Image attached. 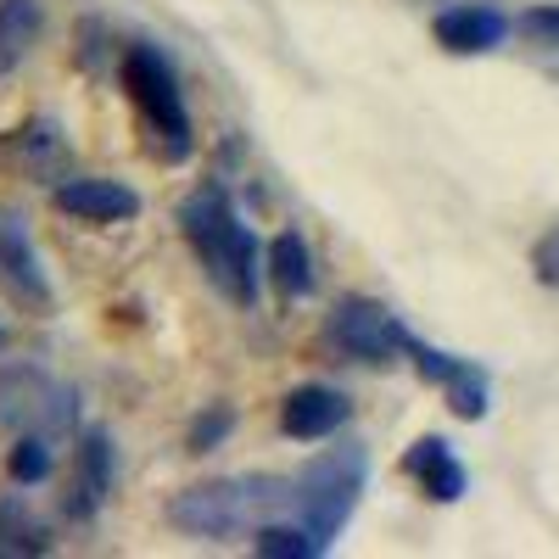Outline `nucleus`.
<instances>
[{"label": "nucleus", "instance_id": "obj_15", "mask_svg": "<svg viewBox=\"0 0 559 559\" xmlns=\"http://www.w3.org/2000/svg\"><path fill=\"white\" fill-rule=\"evenodd\" d=\"M51 548V526L28 515L23 492L0 498V554H45Z\"/></svg>", "mask_w": 559, "mask_h": 559}, {"label": "nucleus", "instance_id": "obj_11", "mask_svg": "<svg viewBox=\"0 0 559 559\" xmlns=\"http://www.w3.org/2000/svg\"><path fill=\"white\" fill-rule=\"evenodd\" d=\"M347 419H353V403L336 386H297L280 403V431L292 442H324V437H336Z\"/></svg>", "mask_w": 559, "mask_h": 559}, {"label": "nucleus", "instance_id": "obj_21", "mask_svg": "<svg viewBox=\"0 0 559 559\" xmlns=\"http://www.w3.org/2000/svg\"><path fill=\"white\" fill-rule=\"evenodd\" d=\"M7 342H12V336H7V324H0V353H7Z\"/></svg>", "mask_w": 559, "mask_h": 559}, {"label": "nucleus", "instance_id": "obj_4", "mask_svg": "<svg viewBox=\"0 0 559 559\" xmlns=\"http://www.w3.org/2000/svg\"><path fill=\"white\" fill-rule=\"evenodd\" d=\"M292 481H297V521L319 537V548H331L342 537V526L353 521L364 487H369V448L336 442L319 459H308Z\"/></svg>", "mask_w": 559, "mask_h": 559}, {"label": "nucleus", "instance_id": "obj_16", "mask_svg": "<svg viewBox=\"0 0 559 559\" xmlns=\"http://www.w3.org/2000/svg\"><path fill=\"white\" fill-rule=\"evenodd\" d=\"M252 548H258L263 559H319V554H324V548H319V537H313L297 515L258 526V532H252Z\"/></svg>", "mask_w": 559, "mask_h": 559}, {"label": "nucleus", "instance_id": "obj_2", "mask_svg": "<svg viewBox=\"0 0 559 559\" xmlns=\"http://www.w3.org/2000/svg\"><path fill=\"white\" fill-rule=\"evenodd\" d=\"M286 515H297L292 476H224V481H202L168 498V526L202 543H236Z\"/></svg>", "mask_w": 559, "mask_h": 559}, {"label": "nucleus", "instance_id": "obj_10", "mask_svg": "<svg viewBox=\"0 0 559 559\" xmlns=\"http://www.w3.org/2000/svg\"><path fill=\"white\" fill-rule=\"evenodd\" d=\"M509 23L498 7H481V0H471V7H448V12H437V23H431V34H437V45L448 57H492L498 45L509 39Z\"/></svg>", "mask_w": 559, "mask_h": 559}, {"label": "nucleus", "instance_id": "obj_17", "mask_svg": "<svg viewBox=\"0 0 559 559\" xmlns=\"http://www.w3.org/2000/svg\"><path fill=\"white\" fill-rule=\"evenodd\" d=\"M7 476H12L17 487H39L45 476H51V442H45V437H12Z\"/></svg>", "mask_w": 559, "mask_h": 559}, {"label": "nucleus", "instance_id": "obj_6", "mask_svg": "<svg viewBox=\"0 0 559 559\" xmlns=\"http://www.w3.org/2000/svg\"><path fill=\"white\" fill-rule=\"evenodd\" d=\"M331 342L347 353V358H358V364H397V358H408V347H414V336H408V324L386 308V302H376V297H342L336 308H331Z\"/></svg>", "mask_w": 559, "mask_h": 559}, {"label": "nucleus", "instance_id": "obj_9", "mask_svg": "<svg viewBox=\"0 0 559 559\" xmlns=\"http://www.w3.org/2000/svg\"><path fill=\"white\" fill-rule=\"evenodd\" d=\"M51 207L79 218V224H129L140 218V191H129L123 179H62L57 191H51Z\"/></svg>", "mask_w": 559, "mask_h": 559}, {"label": "nucleus", "instance_id": "obj_18", "mask_svg": "<svg viewBox=\"0 0 559 559\" xmlns=\"http://www.w3.org/2000/svg\"><path fill=\"white\" fill-rule=\"evenodd\" d=\"M229 431H236V408L229 403H207L197 419H191V453H213V448H224L229 442Z\"/></svg>", "mask_w": 559, "mask_h": 559}, {"label": "nucleus", "instance_id": "obj_5", "mask_svg": "<svg viewBox=\"0 0 559 559\" xmlns=\"http://www.w3.org/2000/svg\"><path fill=\"white\" fill-rule=\"evenodd\" d=\"M73 392L39 364H7L0 369V431L7 437H45L62 442L73 431Z\"/></svg>", "mask_w": 559, "mask_h": 559}, {"label": "nucleus", "instance_id": "obj_12", "mask_svg": "<svg viewBox=\"0 0 559 559\" xmlns=\"http://www.w3.org/2000/svg\"><path fill=\"white\" fill-rule=\"evenodd\" d=\"M403 471L419 481V492H426L431 503H453V498H464V487H471L459 453H453L442 437H419V442L403 453Z\"/></svg>", "mask_w": 559, "mask_h": 559}, {"label": "nucleus", "instance_id": "obj_14", "mask_svg": "<svg viewBox=\"0 0 559 559\" xmlns=\"http://www.w3.org/2000/svg\"><path fill=\"white\" fill-rule=\"evenodd\" d=\"M45 28V7L39 0H0V79L12 68H23V57L34 51V39Z\"/></svg>", "mask_w": 559, "mask_h": 559}, {"label": "nucleus", "instance_id": "obj_1", "mask_svg": "<svg viewBox=\"0 0 559 559\" xmlns=\"http://www.w3.org/2000/svg\"><path fill=\"white\" fill-rule=\"evenodd\" d=\"M179 236H185V247L197 252L202 274L218 286L224 302H236V308L258 302V274H263L258 236H252V224L236 213V202H229L224 185H197V191L179 202Z\"/></svg>", "mask_w": 559, "mask_h": 559}, {"label": "nucleus", "instance_id": "obj_20", "mask_svg": "<svg viewBox=\"0 0 559 559\" xmlns=\"http://www.w3.org/2000/svg\"><path fill=\"white\" fill-rule=\"evenodd\" d=\"M521 28H526L532 39H543V45H559V0H548V7H532V12H521Z\"/></svg>", "mask_w": 559, "mask_h": 559}, {"label": "nucleus", "instance_id": "obj_8", "mask_svg": "<svg viewBox=\"0 0 559 559\" xmlns=\"http://www.w3.org/2000/svg\"><path fill=\"white\" fill-rule=\"evenodd\" d=\"M107 498H112V437L90 426L73 448V476H68V492H62V515L68 521H96Z\"/></svg>", "mask_w": 559, "mask_h": 559}, {"label": "nucleus", "instance_id": "obj_13", "mask_svg": "<svg viewBox=\"0 0 559 559\" xmlns=\"http://www.w3.org/2000/svg\"><path fill=\"white\" fill-rule=\"evenodd\" d=\"M269 280H274V292L286 297V302H302L313 297V252L302 241V229H280V236L269 241Z\"/></svg>", "mask_w": 559, "mask_h": 559}, {"label": "nucleus", "instance_id": "obj_7", "mask_svg": "<svg viewBox=\"0 0 559 559\" xmlns=\"http://www.w3.org/2000/svg\"><path fill=\"white\" fill-rule=\"evenodd\" d=\"M0 292H7L17 308L28 313H51L57 308V292H51V280H45V263L28 241V229L23 218L12 213H0Z\"/></svg>", "mask_w": 559, "mask_h": 559}, {"label": "nucleus", "instance_id": "obj_3", "mask_svg": "<svg viewBox=\"0 0 559 559\" xmlns=\"http://www.w3.org/2000/svg\"><path fill=\"white\" fill-rule=\"evenodd\" d=\"M118 84H123V96L134 102V112L146 118L152 152L163 163H185L197 152V123H191V107H185L179 73H174V62L157 51V45H129L123 62H118Z\"/></svg>", "mask_w": 559, "mask_h": 559}, {"label": "nucleus", "instance_id": "obj_19", "mask_svg": "<svg viewBox=\"0 0 559 559\" xmlns=\"http://www.w3.org/2000/svg\"><path fill=\"white\" fill-rule=\"evenodd\" d=\"M532 274H537V286L559 292V224H548L537 247H532Z\"/></svg>", "mask_w": 559, "mask_h": 559}]
</instances>
